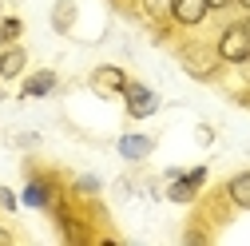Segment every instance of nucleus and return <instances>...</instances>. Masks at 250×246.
I'll return each instance as SVG.
<instances>
[{
  "label": "nucleus",
  "mask_w": 250,
  "mask_h": 246,
  "mask_svg": "<svg viewBox=\"0 0 250 246\" xmlns=\"http://www.w3.org/2000/svg\"><path fill=\"white\" fill-rule=\"evenodd\" d=\"M28 68V52L20 44H4L0 48V80H20Z\"/></svg>",
  "instance_id": "obj_8"
},
{
  "label": "nucleus",
  "mask_w": 250,
  "mask_h": 246,
  "mask_svg": "<svg viewBox=\"0 0 250 246\" xmlns=\"http://www.w3.org/2000/svg\"><path fill=\"white\" fill-rule=\"evenodd\" d=\"M119 96L127 100V115H131V119H147V115L159 111V96H155L147 83H139V80H127Z\"/></svg>",
  "instance_id": "obj_3"
},
{
  "label": "nucleus",
  "mask_w": 250,
  "mask_h": 246,
  "mask_svg": "<svg viewBox=\"0 0 250 246\" xmlns=\"http://www.w3.org/2000/svg\"><path fill=\"white\" fill-rule=\"evenodd\" d=\"M143 12L155 24H171V0H143Z\"/></svg>",
  "instance_id": "obj_15"
},
{
  "label": "nucleus",
  "mask_w": 250,
  "mask_h": 246,
  "mask_svg": "<svg viewBox=\"0 0 250 246\" xmlns=\"http://www.w3.org/2000/svg\"><path fill=\"white\" fill-rule=\"evenodd\" d=\"M183 175H187V179H191L195 187L203 191V183H207V175H210V171H207V167H191V171H183Z\"/></svg>",
  "instance_id": "obj_18"
},
{
  "label": "nucleus",
  "mask_w": 250,
  "mask_h": 246,
  "mask_svg": "<svg viewBox=\"0 0 250 246\" xmlns=\"http://www.w3.org/2000/svg\"><path fill=\"white\" fill-rule=\"evenodd\" d=\"M0 210H8V214H12V210H20V199H16L8 187H0Z\"/></svg>",
  "instance_id": "obj_17"
},
{
  "label": "nucleus",
  "mask_w": 250,
  "mask_h": 246,
  "mask_svg": "<svg viewBox=\"0 0 250 246\" xmlns=\"http://www.w3.org/2000/svg\"><path fill=\"white\" fill-rule=\"evenodd\" d=\"M115 151H119L127 163H143L151 151H155V139H151V135H123V139L115 143Z\"/></svg>",
  "instance_id": "obj_9"
},
{
  "label": "nucleus",
  "mask_w": 250,
  "mask_h": 246,
  "mask_svg": "<svg viewBox=\"0 0 250 246\" xmlns=\"http://www.w3.org/2000/svg\"><path fill=\"white\" fill-rule=\"evenodd\" d=\"M210 16L207 0H171V24L175 28H199Z\"/></svg>",
  "instance_id": "obj_5"
},
{
  "label": "nucleus",
  "mask_w": 250,
  "mask_h": 246,
  "mask_svg": "<svg viewBox=\"0 0 250 246\" xmlns=\"http://www.w3.org/2000/svg\"><path fill=\"white\" fill-rule=\"evenodd\" d=\"M179 68L191 76V80H214L223 60H218L214 44H203V40H191V44H179Z\"/></svg>",
  "instance_id": "obj_1"
},
{
  "label": "nucleus",
  "mask_w": 250,
  "mask_h": 246,
  "mask_svg": "<svg viewBox=\"0 0 250 246\" xmlns=\"http://www.w3.org/2000/svg\"><path fill=\"white\" fill-rule=\"evenodd\" d=\"M20 203H24V206H36V210H52V203H56V183L32 175V179H28V187H24V199H20Z\"/></svg>",
  "instance_id": "obj_7"
},
{
  "label": "nucleus",
  "mask_w": 250,
  "mask_h": 246,
  "mask_svg": "<svg viewBox=\"0 0 250 246\" xmlns=\"http://www.w3.org/2000/svg\"><path fill=\"white\" fill-rule=\"evenodd\" d=\"M20 36H24V20L20 16H4L0 20V48L4 44H20Z\"/></svg>",
  "instance_id": "obj_14"
},
{
  "label": "nucleus",
  "mask_w": 250,
  "mask_h": 246,
  "mask_svg": "<svg viewBox=\"0 0 250 246\" xmlns=\"http://www.w3.org/2000/svg\"><path fill=\"white\" fill-rule=\"evenodd\" d=\"M0 100H4V87H0Z\"/></svg>",
  "instance_id": "obj_23"
},
{
  "label": "nucleus",
  "mask_w": 250,
  "mask_h": 246,
  "mask_svg": "<svg viewBox=\"0 0 250 246\" xmlns=\"http://www.w3.org/2000/svg\"><path fill=\"white\" fill-rule=\"evenodd\" d=\"M214 52L223 64H250V36L242 24H227L214 40Z\"/></svg>",
  "instance_id": "obj_2"
},
{
  "label": "nucleus",
  "mask_w": 250,
  "mask_h": 246,
  "mask_svg": "<svg viewBox=\"0 0 250 246\" xmlns=\"http://www.w3.org/2000/svg\"><path fill=\"white\" fill-rule=\"evenodd\" d=\"M238 24H242V28H246V36H250V12H246V16H242V20H238Z\"/></svg>",
  "instance_id": "obj_21"
},
{
  "label": "nucleus",
  "mask_w": 250,
  "mask_h": 246,
  "mask_svg": "<svg viewBox=\"0 0 250 246\" xmlns=\"http://www.w3.org/2000/svg\"><path fill=\"white\" fill-rule=\"evenodd\" d=\"M234 4H238V8H242V12H250V0H234Z\"/></svg>",
  "instance_id": "obj_22"
},
{
  "label": "nucleus",
  "mask_w": 250,
  "mask_h": 246,
  "mask_svg": "<svg viewBox=\"0 0 250 246\" xmlns=\"http://www.w3.org/2000/svg\"><path fill=\"white\" fill-rule=\"evenodd\" d=\"M227 199L238 210H250V171H238V175L227 179Z\"/></svg>",
  "instance_id": "obj_11"
},
{
  "label": "nucleus",
  "mask_w": 250,
  "mask_h": 246,
  "mask_svg": "<svg viewBox=\"0 0 250 246\" xmlns=\"http://www.w3.org/2000/svg\"><path fill=\"white\" fill-rule=\"evenodd\" d=\"M167 199L171 203H195L199 199V187L187 175H175V179H167Z\"/></svg>",
  "instance_id": "obj_12"
},
{
  "label": "nucleus",
  "mask_w": 250,
  "mask_h": 246,
  "mask_svg": "<svg viewBox=\"0 0 250 246\" xmlns=\"http://www.w3.org/2000/svg\"><path fill=\"white\" fill-rule=\"evenodd\" d=\"M0 246H12V230L8 226H0Z\"/></svg>",
  "instance_id": "obj_20"
},
{
  "label": "nucleus",
  "mask_w": 250,
  "mask_h": 246,
  "mask_svg": "<svg viewBox=\"0 0 250 246\" xmlns=\"http://www.w3.org/2000/svg\"><path fill=\"white\" fill-rule=\"evenodd\" d=\"M123 83H127V72L115 68V64H104V68L91 72V91H96V96H119Z\"/></svg>",
  "instance_id": "obj_6"
},
{
  "label": "nucleus",
  "mask_w": 250,
  "mask_h": 246,
  "mask_svg": "<svg viewBox=\"0 0 250 246\" xmlns=\"http://www.w3.org/2000/svg\"><path fill=\"white\" fill-rule=\"evenodd\" d=\"M207 4H210V12H223V8H230V4H234V0H207Z\"/></svg>",
  "instance_id": "obj_19"
},
{
  "label": "nucleus",
  "mask_w": 250,
  "mask_h": 246,
  "mask_svg": "<svg viewBox=\"0 0 250 246\" xmlns=\"http://www.w3.org/2000/svg\"><path fill=\"white\" fill-rule=\"evenodd\" d=\"M56 83H60V76H56L52 68H44V72H36V76H28V80H24V87H20V96H28V100H40V96H52V91H56Z\"/></svg>",
  "instance_id": "obj_10"
},
{
  "label": "nucleus",
  "mask_w": 250,
  "mask_h": 246,
  "mask_svg": "<svg viewBox=\"0 0 250 246\" xmlns=\"http://www.w3.org/2000/svg\"><path fill=\"white\" fill-rule=\"evenodd\" d=\"M52 219H56L60 234H64V242H72V246H87V242H91V230L83 226V219H80L68 203H52Z\"/></svg>",
  "instance_id": "obj_4"
},
{
  "label": "nucleus",
  "mask_w": 250,
  "mask_h": 246,
  "mask_svg": "<svg viewBox=\"0 0 250 246\" xmlns=\"http://www.w3.org/2000/svg\"><path fill=\"white\" fill-rule=\"evenodd\" d=\"M76 191H80V195H100V179H96V175H80V179H76Z\"/></svg>",
  "instance_id": "obj_16"
},
{
  "label": "nucleus",
  "mask_w": 250,
  "mask_h": 246,
  "mask_svg": "<svg viewBox=\"0 0 250 246\" xmlns=\"http://www.w3.org/2000/svg\"><path fill=\"white\" fill-rule=\"evenodd\" d=\"M72 16H76V4H72V0H56V8H52L56 32H72Z\"/></svg>",
  "instance_id": "obj_13"
}]
</instances>
